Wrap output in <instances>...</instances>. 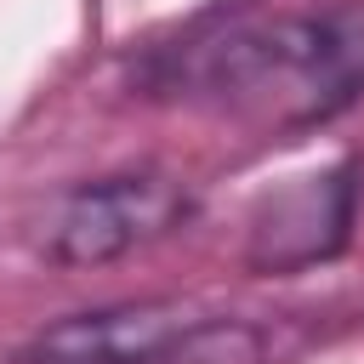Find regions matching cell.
<instances>
[{"label": "cell", "mask_w": 364, "mask_h": 364, "mask_svg": "<svg viewBox=\"0 0 364 364\" xmlns=\"http://www.w3.org/2000/svg\"><path fill=\"white\" fill-rule=\"evenodd\" d=\"M154 97L205 102L222 114L318 125L364 91V17L358 11H216L176 46L142 63Z\"/></svg>", "instance_id": "6da1fadb"}, {"label": "cell", "mask_w": 364, "mask_h": 364, "mask_svg": "<svg viewBox=\"0 0 364 364\" xmlns=\"http://www.w3.org/2000/svg\"><path fill=\"white\" fill-rule=\"evenodd\" d=\"M267 336L193 301H114L46 324L17 364H262Z\"/></svg>", "instance_id": "7a4b0ae2"}, {"label": "cell", "mask_w": 364, "mask_h": 364, "mask_svg": "<svg viewBox=\"0 0 364 364\" xmlns=\"http://www.w3.org/2000/svg\"><path fill=\"white\" fill-rule=\"evenodd\" d=\"M193 216V188L171 171L136 165V171H108L97 182L68 188L40 233L46 262L57 267H102L119 262L165 233H176Z\"/></svg>", "instance_id": "3957f363"}, {"label": "cell", "mask_w": 364, "mask_h": 364, "mask_svg": "<svg viewBox=\"0 0 364 364\" xmlns=\"http://www.w3.org/2000/svg\"><path fill=\"white\" fill-rule=\"evenodd\" d=\"M353 199H358L353 165H336L330 176H313L307 188L273 199L267 216L250 228V267L284 273V267L330 256L353 228Z\"/></svg>", "instance_id": "277c9868"}]
</instances>
